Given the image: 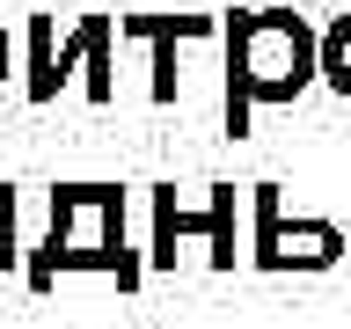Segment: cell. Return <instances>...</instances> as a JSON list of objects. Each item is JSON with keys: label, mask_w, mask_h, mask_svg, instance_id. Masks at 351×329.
<instances>
[{"label": "cell", "mask_w": 351, "mask_h": 329, "mask_svg": "<svg viewBox=\"0 0 351 329\" xmlns=\"http://www.w3.org/2000/svg\"><path fill=\"white\" fill-rule=\"evenodd\" d=\"M219 44H227V95H219L227 139H249L256 110L300 103L322 81V29L293 8H234Z\"/></svg>", "instance_id": "cell-1"}, {"label": "cell", "mask_w": 351, "mask_h": 329, "mask_svg": "<svg viewBox=\"0 0 351 329\" xmlns=\"http://www.w3.org/2000/svg\"><path fill=\"white\" fill-rule=\"evenodd\" d=\"M15 263H29L15 249V183H0V271H15Z\"/></svg>", "instance_id": "cell-8"}, {"label": "cell", "mask_w": 351, "mask_h": 329, "mask_svg": "<svg viewBox=\"0 0 351 329\" xmlns=\"http://www.w3.org/2000/svg\"><path fill=\"white\" fill-rule=\"evenodd\" d=\"M66 271H103V278H117V293H139L147 256L125 234V191L117 183H59L51 191V234L29 249L22 278H29V293H51Z\"/></svg>", "instance_id": "cell-2"}, {"label": "cell", "mask_w": 351, "mask_h": 329, "mask_svg": "<svg viewBox=\"0 0 351 329\" xmlns=\"http://www.w3.org/2000/svg\"><path fill=\"white\" fill-rule=\"evenodd\" d=\"M351 234L329 219H285L278 183H249V263L256 271H329L344 263Z\"/></svg>", "instance_id": "cell-4"}, {"label": "cell", "mask_w": 351, "mask_h": 329, "mask_svg": "<svg viewBox=\"0 0 351 329\" xmlns=\"http://www.w3.org/2000/svg\"><path fill=\"white\" fill-rule=\"evenodd\" d=\"M125 15H81L59 37V15H29L22 22V95L29 103H59V88L81 73V95L95 110L117 103V59H110V37H117Z\"/></svg>", "instance_id": "cell-3"}, {"label": "cell", "mask_w": 351, "mask_h": 329, "mask_svg": "<svg viewBox=\"0 0 351 329\" xmlns=\"http://www.w3.org/2000/svg\"><path fill=\"white\" fill-rule=\"evenodd\" d=\"M322 88L351 103V8L329 15V29H322Z\"/></svg>", "instance_id": "cell-7"}, {"label": "cell", "mask_w": 351, "mask_h": 329, "mask_svg": "<svg viewBox=\"0 0 351 329\" xmlns=\"http://www.w3.org/2000/svg\"><path fill=\"white\" fill-rule=\"evenodd\" d=\"M8 66H15V59H8V29H0V81H8Z\"/></svg>", "instance_id": "cell-9"}, {"label": "cell", "mask_w": 351, "mask_h": 329, "mask_svg": "<svg viewBox=\"0 0 351 329\" xmlns=\"http://www.w3.org/2000/svg\"><path fill=\"white\" fill-rule=\"evenodd\" d=\"M219 29H227V15H125L117 22V37H139L154 51V81H147L154 103H176V44L219 37Z\"/></svg>", "instance_id": "cell-6"}, {"label": "cell", "mask_w": 351, "mask_h": 329, "mask_svg": "<svg viewBox=\"0 0 351 329\" xmlns=\"http://www.w3.org/2000/svg\"><path fill=\"white\" fill-rule=\"evenodd\" d=\"M213 241V271H234V183H205V205H176V183H154V263L176 271V241Z\"/></svg>", "instance_id": "cell-5"}]
</instances>
